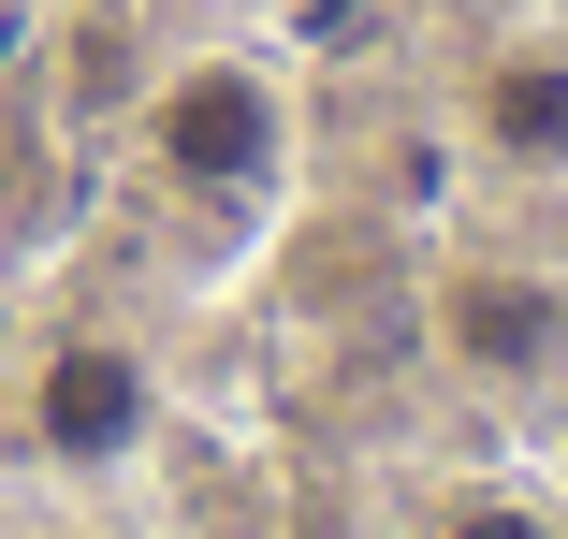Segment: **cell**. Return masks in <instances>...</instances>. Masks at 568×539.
<instances>
[{"label":"cell","instance_id":"3957f363","mask_svg":"<svg viewBox=\"0 0 568 539\" xmlns=\"http://www.w3.org/2000/svg\"><path fill=\"white\" fill-rule=\"evenodd\" d=\"M437 350L467 365V379H554L568 365V292L539 277V263H452L437 277Z\"/></svg>","mask_w":568,"mask_h":539},{"label":"cell","instance_id":"8992f818","mask_svg":"<svg viewBox=\"0 0 568 539\" xmlns=\"http://www.w3.org/2000/svg\"><path fill=\"white\" fill-rule=\"evenodd\" d=\"M0 379H16V292H0Z\"/></svg>","mask_w":568,"mask_h":539},{"label":"cell","instance_id":"277c9868","mask_svg":"<svg viewBox=\"0 0 568 539\" xmlns=\"http://www.w3.org/2000/svg\"><path fill=\"white\" fill-rule=\"evenodd\" d=\"M467 132L510 175H568V44H496L467 88Z\"/></svg>","mask_w":568,"mask_h":539},{"label":"cell","instance_id":"6da1fadb","mask_svg":"<svg viewBox=\"0 0 568 539\" xmlns=\"http://www.w3.org/2000/svg\"><path fill=\"white\" fill-rule=\"evenodd\" d=\"M146 161L175 204H263L277 161H292V118H277V73L263 59H175L146 88Z\"/></svg>","mask_w":568,"mask_h":539},{"label":"cell","instance_id":"5b68a950","mask_svg":"<svg viewBox=\"0 0 568 539\" xmlns=\"http://www.w3.org/2000/svg\"><path fill=\"white\" fill-rule=\"evenodd\" d=\"M423 539H554V510H525V496H467V510H437Z\"/></svg>","mask_w":568,"mask_h":539},{"label":"cell","instance_id":"7a4b0ae2","mask_svg":"<svg viewBox=\"0 0 568 539\" xmlns=\"http://www.w3.org/2000/svg\"><path fill=\"white\" fill-rule=\"evenodd\" d=\"M146 423H161V379H146L132 336H88V321H73V336L30 365V438H44V467H132Z\"/></svg>","mask_w":568,"mask_h":539}]
</instances>
